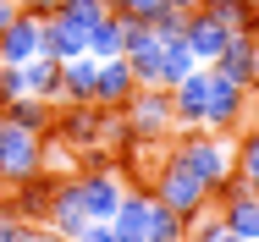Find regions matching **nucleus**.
<instances>
[{
    "label": "nucleus",
    "mask_w": 259,
    "mask_h": 242,
    "mask_svg": "<svg viewBox=\"0 0 259 242\" xmlns=\"http://www.w3.org/2000/svg\"><path fill=\"white\" fill-rule=\"evenodd\" d=\"M6 220H11V215H0V237H6Z\"/></svg>",
    "instance_id": "obj_35"
},
{
    "label": "nucleus",
    "mask_w": 259,
    "mask_h": 242,
    "mask_svg": "<svg viewBox=\"0 0 259 242\" xmlns=\"http://www.w3.org/2000/svg\"><path fill=\"white\" fill-rule=\"evenodd\" d=\"M121 138L127 143H155V138H165V132H177V116H171V88H138V94L121 105Z\"/></svg>",
    "instance_id": "obj_2"
},
{
    "label": "nucleus",
    "mask_w": 259,
    "mask_h": 242,
    "mask_svg": "<svg viewBox=\"0 0 259 242\" xmlns=\"http://www.w3.org/2000/svg\"><path fill=\"white\" fill-rule=\"evenodd\" d=\"M243 6H254V11H259V0H243Z\"/></svg>",
    "instance_id": "obj_36"
},
{
    "label": "nucleus",
    "mask_w": 259,
    "mask_h": 242,
    "mask_svg": "<svg viewBox=\"0 0 259 242\" xmlns=\"http://www.w3.org/2000/svg\"><path fill=\"white\" fill-rule=\"evenodd\" d=\"M55 17L89 33L94 22H105V17H110V0H61V6H55Z\"/></svg>",
    "instance_id": "obj_23"
},
{
    "label": "nucleus",
    "mask_w": 259,
    "mask_h": 242,
    "mask_svg": "<svg viewBox=\"0 0 259 242\" xmlns=\"http://www.w3.org/2000/svg\"><path fill=\"white\" fill-rule=\"evenodd\" d=\"M165 6H171V0H110V11H121V17H138V22H155Z\"/></svg>",
    "instance_id": "obj_27"
},
{
    "label": "nucleus",
    "mask_w": 259,
    "mask_h": 242,
    "mask_svg": "<svg viewBox=\"0 0 259 242\" xmlns=\"http://www.w3.org/2000/svg\"><path fill=\"white\" fill-rule=\"evenodd\" d=\"M55 6H61V0H55Z\"/></svg>",
    "instance_id": "obj_39"
},
{
    "label": "nucleus",
    "mask_w": 259,
    "mask_h": 242,
    "mask_svg": "<svg viewBox=\"0 0 259 242\" xmlns=\"http://www.w3.org/2000/svg\"><path fill=\"white\" fill-rule=\"evenodd\" d=\"M72 242H116V231H110V220H94V226H83Z\"/></svg>",
    "instance_id": "obj_30"
},
{
    "label": "nucleus",
    "mask_w": 259,
    "mask_h": 242,
    "mask_svg": "<svg viewBox=\"0 0 259 242\" xmlns=\"http://www.w3.org/2000/svg\"><path fill=\"white\" fill-rule=\"evenodd\" d=\"M133 94H138V77H133L127 55H116V61H100V88H94V105H100V110H121Z\"/></svg>",
    "instance_id": "obj_12"
},
{
    "label": "nucleus",
    "mask_w": 259,
    "mask_h": 242,
    "mask_svg": "<svg viewBox=\"0 0 259 242\" xmlns=\"http://www.w3.org/2000/svg\"><path fill=\"white\" fill-rule=\"evenodd\" d=\"M39 28H45V22L17 17V22L0 33V66H28V61L39 55Z\"/></svg>",
    "instance_id": "obj_15"
},
{
    "label": "nucleus",
    "mask_w": 259,
    "mask_h": 242,
    "mask_svg": "<svg viewBox=\"0 0 259 242\" xmlns=\"http://www.w3.org/2000/svg\"><path fill=\"white\" fill-rule=\"evenodd\" d=\"M94 88H100V61H94V55L61 61V99H72V105H94Z\"/></svg>",
    "instance_id": "obj_14"
},
{
    "label": "nucleus",
    "mask_w": 259,
    "mask_h": 242,
    "mask_svg": "<svg viewBox=\"0 0 259 242\" xmlns=\"http://www.w3.org/2000/svg\"><path fill=\"white\" fill-rule=\"evenodd\" d=\"M149 242H188V220L177 209L155 204V220H149Z\"/></svg>",
    "instance_id": "obj_25"
},
{
    "label": "nucleus",
    "mask_w": 259,
    "mask_h": 242,
    "mask_svg": "<svg viewBox=\"0 0 259 242\" xmlns=\"http://www.w3.org/2000/svg\"><path fill=\"white\" fill-rule=\"evenodd\" d=\"M204 99H209V66L188 72V77L171 88V116H177V127H182V132L204 127Z\"/></svg>",
    "instance_id": "obj_10"
},
{
    "label": "nucleus",
    "mask_w": 259,
    "mask_h": 242,
    "mask_svg": "<svg viewBox=\"0 0 259 242\" xmlns=\"http://www.w3.org/2000/svg\"><path fill=\"white\" fill-rule=\"evenodd\" d=\"M237 132H243V138L232 143V149H237V176L254 187V182H259V121H254V127H237Z\"/></svg>",
    "instance_id": "obj_24"
},
{
    "label": "nucleus",
    "mask_w": 259,
    "mask_h": 242,
    "mask_svg": "<svg viewBox=\"0 0 259 242\" xmlns=\"http://www.w3.org/2000/svg\"><path fill=\"white\" fill-rule=\"evenodd\" d=\"M0 110H6V121H11V127H22V132H39V138L55 127V105H50V99H33V94L11 99V105H0Z\"/></svg>",
    "instance_id": "obj_19"
},
{
    "label": "nucleus",
    "mask_w": 259,
    "mask_h": 242,
    "mask_svg": "<svg viewBox=\"0 0 259 242\" xmlns=\"http://www.w3.org/2000/svg\"><path fill=\"white\" fill-rule=\"evenodd\" d=\"M155 204H165V209H177L182 220H193V215H204L209 204V187L177 160V154H165V165H160V176H155Z\"/></svg>",
    "instance_id": "obj_3"
},
{
    "label": "nucleus",
    "mask_w": 259,
    "mask_h": 242,
    "mask_svg": "<svg viewBox=\"0 0 259 242\" xmlns=\"http://www.w3.org/2000/svg\"><path fill=\"white\" fill-rule=\"evenodd\" d=\"M226 39H232V28H226L209 6H193V11L182 17V44L199 55V66H215V55L226 50Z\"/></svg>",
    "instance_id": "obj_6"
},
{
    "label": "nucleus",
    "mask_w": 259,
    "mask_h": 242,
    "mask_svg": "<svg viewBox=\"0 0 259 242\" xmlns=\"http://www.w3.org/2000/svg\"><path fill=\"white\" fill-rule=\"evenodd\" d=\"M50 193H55V182L50 176H33V182H22V187H11V220H45L50 215Z\"/></svg>",
    "instance_id": "obj_17"
},
{
    "label": "nucleus",
    "mask_w": 259,
    "mask_h": 242,
    "mask_svg": "<svg viewBox=\"0 0 259 242\" xmlns=\"http://www.w3.org/2000/svg\"><path fill=\"white\" fill-rule=\"evenodd\" d=\"M105 116L110 110H100V105H61L55 110V127H50V138H61V143H77V149H94L105 138Z\"/></svg>",
    "instance_id": "obj_7"
},
{
    "label": "nucleus",
    "mask_w": 259,
    "mask_h": 242,
    "mask_svg": "<svg viewBox=\"0 0 259 242\" xmlns=\"http://www.w3.org/2000/svg\"><path fill=\"white\" fill-rule=\"evenodd\" d=\"M254 193H259V182H254Z\"/></svg>",
    "instance_id": "obj_38"
},
{
    "label": "nucleus",
    "mask_w": 259,
    "mask_h": 242,
    "mask_svg": "<svg viewBox=\"0 0 259 242\" xmlns=\"http://www.w3.org/2000/svg\"><path fill=\"white\" fill-rule=\"evenodd\" d=\"M121 28H127V17H121V11H110L105 22H94V28L83 33L89 55H94V61H116V55H121Z\"/></svg>",
    "instance_id": "obj_21"
},
{
    "label": "nucleus",
    "mask_w": 259,
    "mask_h": 242,
    "mask_svg": "<svg viewBox=\"0 0 259 242\" xmlns=\"http://www.w3.org/2000/svg\"><path fill=\"white\" fill-rule=\"evenodd\" d=\"M171 6H182V11H193V6H199V0H171Z\"/></svg>",
    "instance_id": "obj_33"
},
{
    "label": "nucleus",
    "mask_w": 259,
    "mask_h": 242,
    "mask_svg": "<svg viewBox=\"0 0 259 242\" xmlns=\"http://www.w3.org/2000/svg\"><path fill=\"white\" fill-rule=\"evenodd\" d=\"M188 72H199V55L182 44V39H165L160 44V88H177Z\"/></svg>",
    "instance_id": "obj_22"
},
{
    "label": "nucleus",
    "mask_w": 259,
    "mask_h": 242,
    "mask_svg": "<svg viewBox=\"0 0 259 242\" xmlns=\"http://www.w3.org/2000/svg\"><path fill=\"white\" fill-rule=\"evenodd\" d=\"M33 176H45V138L6 121L0 127V187H22Z\"/></svg>",
    "instance_id": "obj_4"
},
{
    "label": "nucleus",
    "mask_w": 259,
    "mask_h": 242,
    "mask_svg": "<svg viewBox=\"0 0 259 242\" xmlns=\"http://www.w3.org/2000/svg\"><path fill=\"white\" fill-rule=\"evenodd\" d=\"M248 61H254V33H232L226 39V50L215 55V77H226V83H243L248 88Z\"/></svg>",
    "instance_id": "obj_18"
},
{
    "label": "nucleus",
    "mask_w": 259,
    "mask_h": 242,
    "mask_svg": "<svg viewBox=\"0 0 259 242\" xmlns=\"http://www.w3.org/2000/svg\"><path fill=\"white\" fill-rule=\"evenodd\" d=\"M149 220H155V193H121L110 231H116V242H149Z\"/></svg>",
    "instance_id": "obj_11"
},
{
    "label": "nucleus",
    "mask_w": 259,
    "mask_h": 242,
    "mask_svg": "<svg viewBox=\"0 0 259 242\" xmlns=\"http://www.w3.org/2000/svg\"><path fill=\"white\" fill-rule=\"evenodd\" d=\"M204 6L232 28V33H254V6H243V0H204Z\"/></svg>",
    "instance_id": "obj_26"
},
{
    "label": "nucleus",
    "mask_w": 259,
    "mask_h": 242,
    "mask_svg": "<svg viewBox=\"0 0 259 242\" xmlns=\"http://www.w3.org/2000/svg\"><path fill=\"white\" fill-rule=\"evenodd\" d=\"M199 182L209 187V198H221L232 182H237V149L226 143L221 132H204V127H193V132H182L177 138V149H171Z\"/></svg>",
    "instance_id": "obj_1"
},
{
    "label": "nucleus",
    "mask_w": 259,
    "mask_h": 242,
    "mask_svg": "<svg viewBox=\"0 0 259 242\" xmlns=\"http://www.w3.org/2000/svg\"><path fill=\"white\" fill-rule=\"evenodd\" d=\"M221 220H226V231L243 242H259V193L237 176L226 193H221Z\"/></svg>",
    "instance_id": "obj_9"
},
{
    "label": "nucleus",
    "mask_w": 259,
    "mask_h": 242,
    "mask_svg": "<svg viewBox=\"0 0 259 242\" xmlns=\"http://www.w3.org/2000/svg\"><path fill=\"white\" fill-rule=\"evenodd\" d=\"M77 193H83V209H89V220H110L127 187H121L110 171H83V176H77Z\"/></svg>",
    "instance_id": "obj_13"
},
{
    "label": "nucleus",
    "mask_w": 259,
    "mask_h": 242,
    "mask_svg": "<svg viewBox=\"0 0 259 242\" xmlns=\"http://www.w3.org/2000/svg\"><path fill=\"white\" fill-rule=\"evenodd\" d=\"M39 55H50V61H77V55H89V44H83V28H72V22L50 17V22L39 28Z\"/></svg>",
    "instance_id": "obj_16"
},
{
    "label": "nucleus",
    "mask_w": 259,
    "mask_h": 242,
    "mask_svg": "<svg viewBox=\"0 0 259 242\" xmlns=\"http://www.w3.org/2000/svg\"><path fill=\"white\" fill-rule=\"evenodd\" d=\"M248 94H259V33H254V61H248Z\"/></svg>",
    "instance_id": "obj_32"
},
{
    "label": "nucleus",
    "mask_w": 259,
    "mask_h": 242,
    "mask_svg": "<svg viewBox=\"0 0 259 242\" xmlns=\"http://www.w3.org/2000/svg\"><path fill=\"white\" fill-rule=\"evenodd\" d=\"M0 242H50V231L39 220H6V237Z\"/></svg>",
    "instance_id": "obj_28"
},
{
    "label": "nucleus",
    "mask_w": 259,
    "mask_h": 242,
    "mask_svg": "<svg viewBox=\"0 0 259 242\" xmlns=\"http://www.w3.org/2000/svg\"><path fill=\"white\" fill-rule=\"evenodd\" d=\"M28 88H22V72L17 66H0V105H11V99H22Z\"/></svg>",
    "instance_id": "obj_29"
},
{
    "label": "nucleus",
    "mask_w": 259,
    "mask_h": 242,
    "mask_svg": "<svg viewBox=\"0 0 259 242\" xmlns=\"http://www.w3.org/2000/svg\"><path fill=\"white\" fill-rule=\"evenodd\" d=\"M17 17H22V0H0V33H6Z\"/></svg>",
    "instance_id": "obj_31"
},
{
    "label": "nucleus",
    "mask_w": 259,
    "mask_h": 242,
    "mask_svg": "<svg viewBox=\"0 0 259 242\" xmlns=\"http://www.w3.org/2000/svg\"><path fill=\"white\" fill-rule=\"evenodd\" d=\"M215 242H243V237H232V231H221V237H215Z\"/></svg>",
    "instance_id": "obj_34"
},
{
    "label": "nucleus",
    "mask_w": 259,
    "mask_h": 242,
    "mask_svg": "<svg viewBox=\"0 0 259 242\" xmlns=\"http://www.w3.org/2000/svg\"><path fill=\"white\" fill-rule=\"evenodd\" d=\"M254 33H259V11H254Z\"/></svg>",
    "instance_id": "obj_37"
},
{
    "label": "nucleus",
    "mask_w": 259,
    "mask_h": 242,
    "mask_svg": "<svg viewBox=\"0 0 259 242\" xmlns=\"http://www.w3.org/2000/svg\"><path fill=\"white\" fill-rule=\"evenodd\" d=\"M243 116H248V88L243 83H226V77H215L209 72V99H204V132H237L243 127Z\"/></svg>",
    "instance_id": "obj_5"
},
{
    "label": "nucleus",
    "mask_w": 259,
    "mask_h": 242,
    "mask_svg": "<svg viewBox=\"0 0 259 242\" xmlns=\"http://www.w3.org/2000/svg\"><path fill=\"white\" fill-rule=\"evenodd\" d=\"M50 226V237H61V242H72L83 226H94L89 220V209H83V193H77V176H66V182H55V193H50V215H45Z\"/></svg>",
    "instance_id": "obj_8"
},
{
    "label": "nucleus",
    "mask_w": 259,
    "mask_h": 242,
    "mask_svg": "<svg viewBox=\"0 0 259 242\" xmlns=\"http://www.w3.org/2000/svg\"><path fill=\"white\" fill-rule=\"evenodd\" d=\"M17 72H22V88H28V94L33 99H61V61H50V55H33V61H28V66H17Z\"/></svg>",
    "instance_id": "obj_20"
}]
</instances>
